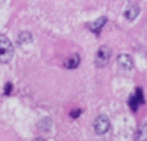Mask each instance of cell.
<instances>
[{"label": "cell", "instance_id": "obj_1", "mask_svg": "<svg viewBox=\"0 0 147 141\" xmlns=\"http://www.w3.org/2000/svg\"><path fill=\"white\" fill-rule=\"evenodd\" d=\"M14 54V48H13V43L7 39V36H0V63L7 64L11 61Z\"/></svg>", "mask_w": 147, "mask_h": 141}, {"label": "cell", "instance_id": "obj_2", "mask_svg": "<svg viewBox=\"0 0 147 141\" xmlns=\"http://www.w3.org/2000/svg\"><path fill=\"white\" fill-rule=\"evenodd\" d=\"M111 57V48L109 46H101L97 50V54H96V64L98 67H103L109 63Z\"/></svg>", "mask_w": 147, "mask_h": 141}, {"label": "cell", "instance_id": "obj_3", "mask_svg": "<svg viewBox=\"0 0 147 141\" xmlns=\"http://www.w3.org/2000/svg\"><path fill=\"white\" fill-rule=\"evenodd\" d=\"M94 130H96V133H97L98 136H103V134H106L109 130H110V120H109V117L107 115H98L97 118H96V121H94Z\"/></svg>", "mask_w": 147, "mask_h": 141}, {"label": "cell", "instance_id": "obj_4", "mask_svg": "<svg viewBox=\"0 0 147 141\" xmlns=\"http://www.w3.org/2000/svg\"><path fill=\"white\" fill-rule=\"evenodd\" d=\"M117 63L126 70H131L133 68V60H131V57L129 54H120L117 57Z\"/></svg>", "mask_w": 147, "mask_h": 141}, {"label": "cell", "instance_id": "obj_5", "mask_svg": "<svg viewBox=\"0 0 147 141\" xmlns=\"http://www.w3.org/2000/svg\"><path fill=\"white\" fill-rule=\"evenodd\" d=\"M139 13H140V7L137 6V4H130L129 7H127V10L124 11V16H126V19L127 20H134L137 16H139Z\"/></svg>", "mask_w": 147, "mask_h": 141}, {"label": "cell", "instance_id": "obj_6", "mask_svg": "<svg viewBox=\"0 0 147 141\" xmlns=\"http://www.w3.org/2000/svg\"><path fill=\"white\" fill-rule=\"evenodd\" d=\"M106 21H107V19H106V17H100V19H97V20H94L93 23H89V24H87V27H89L92 32H98V30L106 24Z\"/></svg>", "mask_w": 147, "mask_h": 141}, {"label": "cell", "instance_id": "obj_7", "mask_svg": "<svg viewBox=\"0 0 147 141\" xmlns=\"http://www.w3.org/2000/svg\"><path fill=\"white\" fill-rule=\"evenodd\" d=\"M80 64V56L79 54H71V57L64 63L66 68H76Z\"/></svg>", "mask_w": 147, "mask_h": 141}, {"label": "cell", "instance_id": "obj_8", "mask_svg": "<svg viewBox=\"0 0 147 141\" xmlns=\"http://www.w3.org/2000/svg\"><path fill=\"white\" fill-rule=\"evenodd\" d=\"M17 42H19L20 44H29V43H32V34H30L29 32H22V33L19 34Z\"/></svg>", "mask_w": 147, "mask_h": 141}, {"label": "cell", "instance_id": "obj_9", "mask_svg": "<svg viewBox=\"0 0 147 141\" xmlns=\"http://www.w3.org/2000/svg\"><path fill=\"white\" fill-rule=\"evenodd\" d=\"M139 104H142V103L139 101V98L136 97V94L130 95V98H129V105H130V108H131L133 111H137V108H139Z\"/></svg>", "mask_w": 147, "mask_h": 141}, {"label": "cell", "instance_id": "obj_10", "mask_svg": "<svg viewBox=\"0 0 147 141\" xmlns=\"http://www.w3.org/2000/svg\"><path fill=\"white\" fill-rule=\"evenodd\" d=\"M39 127H40L43 131H49L50 127H51V120H50V118H43L42 123L39 124Z\"/></svg>", "mask_w": 147, "mask_h": 141}, {"label": "cell", "instance_id": "obj_11", "mask_svg": "<svg viewBox=\"0 0 147 141\" xmlns=\"http://www.w3.org/2000/svg\"><path fill=\"white\" fill-rule=\"evenodd\" d=\"M147 138V126H143L137 131V140H146Z\"/></svg>", "mask_w": 147, "mask_h": 141}, {"label": "cell", "instance_id": "obj_12", "mask_svg": "<svg viewBox=\"0 0 147 141\" xmlns=\"http://www.w3.org/2000/svg\"><path fill=\"white\" fill-rule=\"evenodd\" d=\"M136 97H137V98H139V101H140V103H144V97H143V90H142V89H140V87H137V89H136Z\"/></svg>", "mask_w": 147, "mask_h": 141}, {"label": "cell", "instance_id": "obj_13", "mask_svg": "<svg viewBox=\"0 0 147 141\" xmlns=\"http://www.w3.org/2000/svg\"><path fill=\"white\" fill-rule=\"evenodd\" d=\"M80 114H82V110H74V111H73V113L70 114V115H71L73 118H77V117H79Z\"/></svg>", "mask_w": 147, "mask_h": 141}, {"label": "cell", "instance_id": "obj_14", "mask_svg": "<svg viewBox=\"0 0 147 141\" xmlns=\"http://www.w3.org/2000/svg\"><path fill=\"white\" fill-rule=\"evenodd\" d=\"M11 91V83H7L6 84V90H4V94H10Z\"/></svg>", "mask_w": 147, "mask_h": 141}]
</instances>
